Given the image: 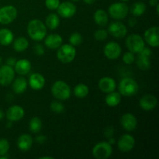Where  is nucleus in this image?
<instances>
[{"mask_svg": "<svg viewBox=\"0 0 159 159\" xmlns=\"http://www.w3.org/2000/svg\"><path fill=\"white\" fill-rule=\"evenodd\" d=\"M24 114L25 111L23 107L18 105H13L7 110L6 117L8 120L14 122V121H19L23 119Z\"/></svg>", "mask_w": 159, "mask_h": 159, "instance_id": "dca6fc26", "label": "nucleus"}, {"mask_svg": "<svg viewBox=\"0 0 159 159\" xmlns=\"http://www.w3.org/2000/svg\"><path fill=\"white\" fill-rule=\"evenodd\" d=\"M45 25L47 28L54 30H56L60 25V18L57 14L50 13L45 19Z\"/></svg>", "mask_w": 159, "mask_h": 159, "instance_id": "bb28decb", "label": "nucleus"}, {"mask_svg": "<svg viewBox=\"0 0 159 159\" xmlns=\"http://www.w3.org/2000/svg\"><path fill=\"white\" fill-rule=\"evenodd\" d=\"M76 56V49L70 43L61 45L57 48V57L61 63L68 64L74 61Z\"/></svg>", "mask_w": 159, "mask_h": 159, "instance_id": "20e7f679", "label": "nucleus"}, {"mask_svg": "<svg viewBox=\"0 0 159 159\" xmlns=\"http://www.w3.org/2000/svg\"><path fill=\"white\" fill-rule=\"evenodd\" d=\"M28 47H29V41L26 37H18L13 42V49L16 52H23L27 49Z\"/></svg>", "mask_w": 159, "mask_h": 159, "instance_id": "c85d7f7f", "label": "nucleus"}, {"mask_svg": "<svg viewBox=\"0 0 159 159\" xmlns=\"http://www.w3.org/2000/svg\"><path fill=\"white\" fill-rule=\"evenodd\" d=\"M54 158L53 157H50V156H43V157H40V159H53Z\"/></svg>", "mask_w": 159, "mask_h": 159, "instance_id": "8fccbe9b", "label": "nucleus"}, {"mask_svg": "<svg viewBox=\"0 0 159 159\" xmlns=\"http://www.w3.org/2000/svg\"><path fill=\"white\" fill-rule=\"evenodd\" d=\"M147 7L146 5L142 2H137L134 3L130 7V12L134 16H141L145 12Z\"/></svg>", "mask_w": 159, "mask_h": 159, "instance_id": "c756f323", "label": "nucleus"}, {"mask_svg": "<svg viewBox=\"0 0 159 159\" xmlns=\"http://www.w3.org/2000/svg\"><path fill=\"white\" fill-rule=\"evenodd\" d=\"M14 70L15 72L20 75H26L30 71L31 63L27 59H20L16 62L14 65Z\"/></svg>", "mask_w": 159, "mask_h": 159, "instance_id": "4be33fe9", "label": "nucleus"}, {"mask_svg": "<svg viewBox=\"0 0 159 159\" xmlns=\"http://www.w3.org/2000/svg\"><path fill=\"white\" fill-rule=\"evenodd\" d=\"M135 61V56L134 54L130 51L126 52L125 54L123 55V61L126 64V65H131Z\"/></svg>", "mask_w": 159, "mask_h": 159, "instance_id": "e433bc0d", "label": "nucleus"}, {"mask_svg": "<svg viewBox=\"0 0 159 159\" xmlns=\"http://www.w3.org/2000/svg\"><path fill=\"white\" fill-rule=\"evenodd\" d=\"M109 14L112 18L117 20H124L129 12V7L124 2L113 3L109 7Z\"/></svg>", "mask_w": 159, "mask_h": 159, "instance_id": "423d86ee", "label": "nucleus"}, {"mask_svg": "<svg viewBox=\"0 0 159 159\" xmlns=\"http://www.w3.org/2000/svg\"><path fill=\"white\" fill-rule=\"evenodd\" d=\"M149 4L151 6H156L158 4V0H150Z\"/></svg>", "mask_w": 159, "mask_h": 159, "instance_id": "c03bdc74", "label": "nucleus"}, {"mask_svg": "<svg viewBox=\"0 0 159 159\" xmlns=\"http://www.w3.org/2000/svg\"><path fill=\"white\" fill-rule=\"evenodd\" d=\"M16 62V59L15 57H9L7 60H6V65H9V66H11V67H14Z\"/></svg>", "mask_w": 159, "mask_h": 159, "instance_id": "79ce46f5", "label": "nucleus"}, {"mask_svg": "<svg viewBox=\"0 0 159 159\" xmlns=\"http://www.w3.org/2000/svg\"><path fill=\"white\" fill-rule=\"evenodd\" d=\"M63 39L61 36L57 34H51L44 37V44L51 50L57 49L62 44Z\"/></svg>", "mask_w": 159, "mask_h": 159, "instance_id": "6ab92c4d", "label": "nucleus"}, {"mask_svg": "<svg viewBox=\"0 0 159 159\" xmlns=\"http://www.w3.org/2000/svg\"><path fill=\"white\" fill-rule=\"evenodd\" d=\"M47 26L41 20L34 19L30 20L27 25V34L32 40L40 41L47 36Z\"/></svg>", "mask_w": 159, "mask_h": 159, "instance_id": "f257e3e1", "label": "nucleus"}, {"mask_svg": "<svg viewBox=\"0 0 159 159\" xmlns=\"http://www.w3.org/2000/svg\"><path fill=\"white\" fill-rule=\"evenodd\" d=\"M34 143V139L32 137L27 134H23L20 135L16 141L18 148L22 152H27L31 148Z\"/></svg>", "mask_w": 159, "mask_h": 159, "instance_id": "412c9836", "label": "nucleus"}, {"mask_svg": "<svg viewBox=\"0 0 159 159\" xmlns=\"http://www.w3.org/2000/svg\"><path fill=\"white\" fill-rule=\"evenodd\" d=\"M18 15L17 9L14 6H5L0 8V23L8 25L12 23Z\"/></svg>", "mask_w": 159, "mask_h": 159, "instance_id": "0eeeda50", "label": "nucleus"}, {"mask_svg": "<svg viewBox=\"0 0 159 159\" xmlns=\"http://www.w3.org/2000/svg\"><path fill=\"white\" fill-rule=\"evenodd\" d=\"M14 39L13 33L7 28L0 29V44L9 46L12 43Z\"/></svg>", "mask_w": 159, "mask_h": 159, "instance_id": "b1692460", "label": "nucleus"}, {"mask_svg": "<svg viewBox=\"0 0 159 159\" xmlns=\"http://www.w3.org/2000/svg\"><path fill=\"white\" fill-rule=\"evenodd\" d=\"M12 121L9 120V122H8V124L6 125V127H7V128H10V127H12Z\"/></svg>", "mask_w": 159, "mask_h": 159, "instance_id": "09e8293b", "label": "nucleus"}, {"mask_svg": "<svg viewBox=\"0 0 159 159\" xmlns=\"http://www.w3.org/2000/svg\"><path fill=\"white\" fill-rule=\"evenodd\" d=\"M77 8L75 5L71 2H64L60 3L58 8L57 9V15L62 18H71L75 14Z\"/></svg>", "mask_w": 159, "mask_h": 159, "instance_id": "ddd939ff", "label": "nucleus"}, {"mask_svg": "<svg viewBox=\"0 0 159 159\" xmlns=\"http://www.w3.org/2000/svg\"><path fill=\"white\" fill-rule=\"evenodd\" d=\"M156 12H157V15L159 14V3L156 6Z\"/></svg>", "mask_w": 159, "mask_h": 159, "instance_id": "3c124183", "label": "nucleus"}, {"mask_svg": "<svg viewBox=\"0 0 159 159\" xmlns=\"http://www.w3.org/2000/svg\"><path fill=\"white\" fill-rule=\"evenodd\" d=\"M140 107L145 111H151L156 107L158 104V99L153 95H145L140 99Z\"/></svg>", "mask_w": 159, "mask_h": 159, "instance_id": "f3484780", "label": "nucleus"}, {"mask_svg": "<svg viewBox=\"0 0 159 159\" xmlns=\"http://www.w3.org/2000/svg\"><path fill=\"white\" fill-rule=\"evenodd\" d=\"M144 41L152 48H158L159 45V28L152 26L146 30L144 34Z\"/></svg>", "mask_w": 159, "mask_h": 159, "instance_id": "f8f14e48", "label": "nucleus"}, {"mask_svg": "<svg viewBox=\"0 0 159 159\" xmlns=\"http://www.w3.org/2000/svg\"><path fill=\"white\" fill-rule=\"evenodd\" d=\"M108 37V31L104 29H99L95 32L94 37L98 41H103Z\"/></svg>", "mask_w": 159, "mask_h": 159, "instance_id": "c9c22d12", "label": "nucleus"}, {"mask_svg": "<svg viewBox=\"0 0 159 159\" xmlns=\"http://www.w3.org/2000/svg\"><path fill=\"white\" fill-rule=\"evenodd\" d=\"M104 54L110 60H115L120 56L122 48L116 42H109L105 45L103 49Z\"/></svg>", "mask_w": 159, "mask_h": 159, "instance_id": "9b49d317", "label": "nucleus"}, {"mask_svg": "<svg viewBox=\"0 0 159 159\" xmlns=\"http://www.w3.org/2000/svg\"><path fill=\"white\" fill-rule=\"evenodd\" d=\"M141 1H145V0H141Z\"/></svg>", "mask_w": 159, "mask_h": 159, "instance_id": "6e6d98bb", "label": "nucleus"}, {"mask_svg": "<svg viewBox=\"0 0 159 159\" xmlns=\"http://www.w3.org/2000/svg\"><path fill=\"white\" fill-rule=\"evenodd\" d=\"M60 3V0H45V6L49 10H57Z\"/></svg>", "mask_w": 159, "mask_h": 159, "instance_id": "4c0bfd02", "label": "nucleus"}, {"mask_svg": "<svg viewBox=\"0 0 159 159\" xmlns=\"http://www.w3.org/2000/svg\"><path fill=\"white\" fill-rule=\"evenodd\" d=\"M137 23H138V21H137L136 18H134V17H131L128 20V24L130 27H134L137 25Z\"/></svg>", "mask_w": 159, "mask_h": 159, "instance_id": "37998d69", "label": "nucleus"}, {"mask_svg": "<svg viewBox=\"0 0 159 159\" xmlns=\"http://www.w3.org/2000/svg\"><path fill=\"white\" fill-rule=\"evenodd\" d=\"M53 96L58 100H67L71 97V90L69 85L64 81H57L51 87Z\"/></svg>", "mask_w": 159, "mask_h": 159, "instance_id": "7ed1b4c3", "label": "nucleus"}, {"mask_svg": "<svg viewBox=\"0 0 159 159\" xmlns=\"http://www.w3.org/2000/svg\"><path fill=\"white\" fill-rule=\"evenodd\" d=\"M99 88L102 93H110L115 91L116 88V81L111 77H102L99 82Z\"/></svg>", "mask_w": 159, "mask_h": 159, "instance_id": "a211bd4d", "label": "nucleus"}, {"mask_svg": "<svg viewBox=\"0 0 159 159\" xmlns=\"http://www.w3.org/2000/svg\"><path fill=\"white\" fill-rule=\"evenodd\" d=\"M118 89L121 96L130 97L138 93L139 85L134 79L131 78H124L120 82Z\"/></svg>", "mask_w": 159, "mask_h": 159, "instance_id": "f03ea898", "label": "nucleus"}, {"mask_svg": "<svg viewBox=\"0 0 159 159\" xmlns=\"http://www.w3.org/2000/svg\"><path fill=\"white\" fill-rule=\"evenodd\" d=\"M138 68L141 70H147L151 66L150 56L146 55L143 53H138V57L136 61Z\"/></svg>", "mask_w": 159, "mask_h": 159, "instance_id": "cd10ccee", "label": "nucleus"}, {"mask_svg": "<svg viewBox=\"0 0 159 159\" xmlns=\"http://www.w3.org/2000/svg\"><path fill=\"white\" fill-rule=\"evenodd\" d=\"M115 142H116V141H115V139L113 138V137H111V138H109L108 143H109V144H111V145H113V144H115Z\"/></svg>", "mask_w": 159, "mask_h": 159, "instance_id": "49530a36", "label": "nucleus"}, {"mask_svg": "<svg viewBox=\"0 0 159 159\" xmlns=\"http://www.w3.org/2000/svg\"><path fill=\"white\" fill-rule=\"evenodd\" d=\"M47 141V137L44 135H37L35 138L36 142L39 143V144H43L45 141Z\"/></svg>", "mask_w": 159, "mask_h": 159, "instance_id": "a19ab883", "label": "nucleus"}, {"mask_svg": "<svg viewBox=\"0 0 159 159\" xmlns=\"http://www.w3.org/2000/svg\"><path fill=\"white\" fill-rule=\"evenodd\" d=\"M105 102L108 107H115L119 105L121 102V95L119 92H111L110 93H107V96H106Z\"/></svg>", "mask_w": 159, "mask_h": 159, "instance_id": "393cba45", "label": "nucleus"}, {"mask_svg": "<svg viewBox=\"0 0 159 159\" xmlns=\"http://www.w3.org/2000/svg\"><path fill=\"white\" fill-rule=\"evenodd\" d=\"M29 129L32 133L37 134L42 129V120L38 116H34L30 120Z\"/></svg>", "mask_w": 159, "mask_h": 159, "instance_id": "2f4dec72", "label": "nucleus"}, {"mask_svg": "<svg viewBox=\"0 0 159 159\" xmlns=\"http://www.w3.org/2000/svg\"><path fill=\"white\" fill-rule=\"evenodd\" d=\"M96 0H83L84 2L87 5H93L96 2Z\"/></svg>", "mask_w": 159, "mask_h": 159, "instance_id": "a18cd8bd", "label": "nucleus"}, {"mask_svg": "<svg viewBox=\"0 0 159 159\" xmlns=\"http://www.w3.org/2000/svg\"><path fill=\"white\" fill-rule=\"evenodd\" d=\"M126 46L129 51L134 54H138L145 47V41L138 34H132L126 39Z\"/></svg>", "mask_w": 159, "mask_h": 159, "instance_id": "39448f33", "label": "nucleus"}, {"mask_svg": "<svg viewBox=\"0 0 159 159\" xmlns=\"http://www.w3.org/2000/svg\"><path fill=\"white\" fill-rule=\"evenodd\" d=\"M27 81L23 77H18L12 81V90L16 94H22L24 93L27 89Z\"/></svg>", "mask_w": 159, "mask_h": 159, "instance_id": "5701e85b", "label": "nucleus"}, {"mask_svg": "<svg viewBox=\"0 0 159 159\" xmlns=\"http://www.w3.org/2000/svg\"><path fill=\"white\" fill-rule=\"evenodd\" d=\"M33 51H34V54L37 56H42L45 53V49L43 48V46L40 43H37L34 46L33 48Z\"/></svg>", "mask_w": 159, "mask_h": 159, "instance_id": "58836bf2", "label": "nucleus"}, {"mask_svg": "<svg viewBox=\"0 0 159 159\" xmlns=\"http://www.w3.org/2000/svg\"><path fill=\"white\" fill-rule=\"evenodd\" d=\"M73 92H74V94L76 97L79 98V99H83L88 96L89 89L85 84L79 83L75 85Z\"/></svg>", "mask_w": 159, "mask_h": 159, "instance_id": "7c9ffc66", "label": "nucleus"}, {"mask_svg": "<svg viewBox=\"0 0 159 159\" xmlns=\"http://www.w3.org/2000/svg\"><path fill=\"white\" fill-rule=\"evenodd\" d=\"M9 148H10V145H9V142L8 141V140L5 139V138L0 139V158H8L5 155L8 153Z\"/></svg>", "mask_w": 159, "mask_h": 159, "instance_id": "473e14b6", "label": "nucleus"}, {"mask_svg": "<svg viewBox=\"0 0 159 159\" xmlns=\"http://www.w3.org/2000/svg\"><path fill=\"white\" fill-rule=\"evenodd\" d=\"M120 124L123 128L127 131H133L136 129L138 125L137 118L134 114L130 113H124L120 119Z\"/></svg>", "mask_w": 159, "mask_h": 159, "instance_id": "2eb2a0df", "label": "nucleus"}, {"mask_svg": "<svg viewBox=\"0 0 159 159\" xmlns=\"http://www.w3.org/2000/svg\"><path fill=\"white\" fill-rule=\"evenodd\" d=\"M45 85V79L40 73H34L29 78V85L35 91L42 89Z\"/></svg>", "mask_w": 159, "mask_h": 159, "instance_id": "aec40b11", "label": "nucleus"}, {"mask_svg": "<svg viewBox=\"0 0 159 159\" xmlns=\"http://www.w3.org/2000/svg\"><path fill=\"white\" fill-rule=\"evenodd\" d=\"M112 153V145L106 141L98 143L93 148V155L96 159H107L111 156Z\"/></svg>", "mask_w": 159, "mask_h": 159, "instance_id": "6e6552de", "label": "nucleus"}, {"mask_svg": "<svg viewBox=\"0 0 159 159\" xmlns=\"http://www.w3.org/2000/svg\"><path fill=\"white\" fill-rule=\"evenodd\" d=\"M135 145V139L132 135L126 134L122 135L119 138L117 142L118 148L123 152H128L134 148Z\"/></svg>", "mask_w": 159, "mask_h": 159, "instance_id": "4468645a", "label": "nucleus"}, {"mask_svg": "<svg viewBox=\"0 0 159 159\" xmlns=\"http://www.w3.org/2000/svg\"><path fill=\"white\" fill-rule=\"evenodd\" d=\"M71 1H72V2H78V1H79V0H71Z\"/></svg>", "mask_w": 159, "mask_h": 159, "instance_id": "5fc2aeb1", "label": "nucleus"}, {"mask_svg": "<svg viewBox=\"0 0 159 159\" xmlns=\"http://www.w3.org/2000/svg\"><path fill=\"white\" fill-rule=\"evenodd\" d=\"M108 33L115 38H124L127 34V28L120 21L112 22L108 27Z\"/></svg>", "mask_w": 159, "mask_h": 159, "instance_id": "9d476101", "label": "nucleus"}, {"mask_svg": "<svg viewBox=\"0 0 159 159\" xmlns=\"http://www.w3.org/2000/svg\"><path fill=\"white\" fill-rule=\"evenodd\" d=\"M3 117H4V113H3L2 110L1 109H0V120L2 119Z\"/></svg>", "mask_w": 159, "mask_h": 159, "instance_id": "de8ad7c7", "label": "nucleus"}, {"mask_svg": "<svg viewBox=\"0 0 159 159\" xmlns=\"http://www.w3.org/2000/svg\"><path fill=\"white\" fill-rule=\"evenodd\" d=\"M94 21L99 26H105L109 22L108 14L103 9H98L94 13Z\"/></svg>", "mask_w": 159, "mask_h": 159, "instance_id": "a878e982", "label": "nucleus"}, {"mask_svg": "<svg viewBox=\"0 0 159 159\" xmlns=\"http://www.w3.org/2000/svg\"><path fill=\"white\" fill-rule=\"evenodd\" d=\"M114 132H115V130L113 127H107V128L105 129V130H104V134H105L106 138H110L113 136Z\"/></svg>", "mask_w": 159, "mask_h": 159, "instance_id": "ea45409f", "label": "nucleus"}, {"mask_svg": "<svg viewBox=\"0 0 159 159\" xmlns=\"http://www.w3.org/2000/svg\"><path fill=\"white\" fill-rule=\"evenodd\" d=\"M50 109L52 112L55 113H61L65 111V106L60 101H53L50 105Z\"/></svg>", "mask_w": 159, "mask_h": 159, "instance_id": "f704fd0d", "label": "nucleus"}, {"mask_svg": "<svg viewBox=\"0 0 159 159\" xmlns=\"http://www.w3.org/2000/svg\"><path fill=\"white\" fill-rule=\"evenodd\" d=\"M120 1H122V2H127V1H129V0H120Z\"/></svg>", "mask_w": 159, "mask_h": 159, "instance_id": "864d4df0", "label": "nucleus"}, {"mask_svg": "<svg viewBox=\"0 0 159 159\" xmlns=\"http://www.w3.org/2000/svg\"><path fill=\"white\" fill-rule=\"evenodd\" d=\"M2 57H0V66L2 65Z\"/></svg>", "mask_w": 159, "mask_h": 159, "instance_id": "603ef678", "label": "nucleus"}, {"mask_svg": "<svg viewBox=\"0 0 159 159\" xmlns=\"http://www.w3.org/2000/svg\"><path fill=\"white\" fill-rule=\"evenodd\" d=\"M15 70L13 67L5 65L0 66V85L8 86L15 79Z\"/></svg>", "mask_w": 159, "mask_h": 159, "instance_id": "1a4fd4ad", "label": "nucleus"}, {"mask_svg": "<svg viewBox=\"0 0 159 159\" xmlns=\"http://www.w3.org/2000/svg\"><path fill=\"white\" fill-rule=\"evenodd\" d=\"M83 42V37L79 33H73L69 37V43L72 46H79Z\"/></svg>", "mask_w": 159, "mask_h": 159, "instance_id": "72a5a7b5", "label": "nucleus"}]
</instances>
